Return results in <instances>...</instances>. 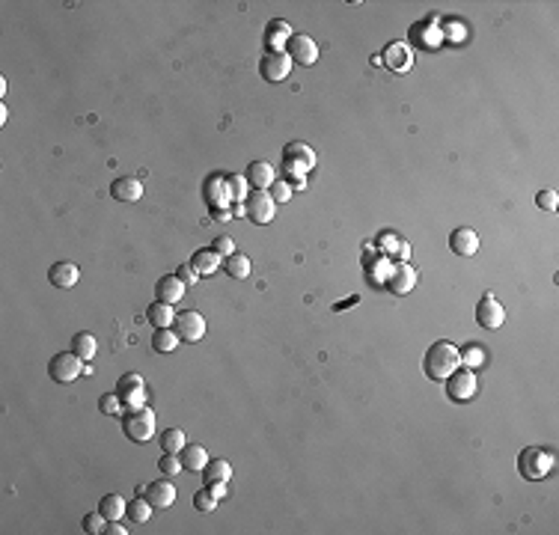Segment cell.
Returning <instances> with one entry per match:
<instances>
[{"mask_svg": "<svg viewBox=\"0 0 559 535\" xmlns=\"http://www.w3.org/2000/svg\"><path fill=\"white\" fill-rule=\"evenodd\" d=\"M455 369H461V351L446 339L432 342L429 351L422 354V372H426V378H432L437 383H444Z\"/></svg>", "mask_w": 559, "mask_h": 535, "instance_id": "cell-1", "label": "cell"}, {"mask_svg": "<svg viewBox=\"0 0 559 535\" xmlns=\"http://www.w3.org/2000/svg\"><path fill=\"white\" fill-rule=\"evenodd\" d=\"M122 434L131 443H146L155 438V413H152L146 405L143 408H131L122 416Z\"/></svg>", "mask_w": 559, "mask_h": 535, "instance_id": "cell-2", "label": "cell"}, {"mask_svg": "<svg viewBox=\"0 0 559 535\" xmlns=\"http://www.w3.org/2000/svg\"><path fill=\"white\" fill-rule=\"evenodd\" d=\"M550 470H553V455L548 452V449H541V446H527L521 452V458H518V473L527 482L545 479Z\"/></svg>", "mask_w": 559, "mask_h": 535, "instance_id": "cell-3", "label": "cell"}, {"mask_svg": "<svg viewBox=\"0 0 559 535\" xmlns=\"http://www.w3.org/2000/svg\"><path fill=\"white\" fill-rule=\"evenodd\" d=\"M83 372H87V366H83V360L75 354V351H60V354H54L48 363V375L54 383H72Z\"/></svg>", "mask_w": 559, "mask_h": 535, "instance_id": "cell-4", "label": "cell"}, {"mask_svg": "<svg viewBox=\"0 0 559 535\" xmlns=\"http://www.w3.org/2000/svg\"><path fill=\"white\" fill-rule=\"evenodd\" d=\"M313 166H315V152H313L307 143H289V146H286V152H283V170L289 173L292 179H301L303 181V176H307Z\"/></svg>", "mask_w": 559, "mask_h": 535, "instance_id": "cell-5", "label": "cell"}, {"mask_svg": "<svg viewBox=\"0 0 559 535\" xmlns=\"http://www.w3.org/2000/svg\"><path fill=\"white\" fill-rule=\"evenodd\" d=\"M274 214H277V199L271 196L268 191H253V194H247V199H244V217H247L250 223L265 226V223L274 221Z\"/></svg>", "mask_w": 559, "mask_h": 535, "instance_id": "cell-6", "label": "cell"}, {"mask_svg": "<svg viewBox=\"0 0 559 535\" xmlns=\"http://www.w3.org/2000/svg\"><path fill=\"white\" fill-rule=\"evenodd\" d=\"M292 57L283 51H265L262 54V60H259V75L268 80V83H283L286 78L292 75Z\"/></svg>", "mask_w": 559, "mask_h": 535, "instance_id": "cell-7", "label": "cell"}, {"mask_svg": "<svg viewBox=\"0 0 559 535\" xmlns=\"http://www.w3.org/2000/svg\"><path fill=\"white\" fill-rule=\"evenodd\" d=\"M116 396H120L122 408L131 410V408H143L146 405V383L137 372H128L116 381Z\"/></svg>", "mask_w": 559, "mask_h": 535, "instance_id": "cell-8", "label": "cell"}, {"mask_svg": "<svg viewBox=\"0 0 559 535\" xmlns=\"http://www.w3.org/2000/svg\"><path fill=\"white\" fill-rule=\"evenodd\" d=\"M173 330L179 333V339L184 342H199L202 337H206V319L197 312V309H184V312H176V322H173Z\"/></svg>", "mask_w": 559, "mask_h": 535, "instance_id": "cell-9", "label": "cell"}, {"mask_svg": "<svg viewBox=\"0 0 559 535\" xmlns=\"http://www.w3.org/2000/svg\"><path fill=\"white\" fill-rule=\"evenodd\" d=\"M444 383H446V396L452 401H470L473 396H476V390H479L476 375H473L470 369H455Z\"/></svg>", "mask_w": 559, "mask_h": 535, "instance_id": "cell-10", "label": "cell"}, {"mask_svg": "<svg viewBox=\"0 0 559 535\" xmlns=\"http://www.w3.org/2000/svg\"><path fill=\"white\" fill-rule=\"evenodd\" d=\"M283 51L292 57V63H301V65H313L318 60V45L307 33H292V39L286 42Z\"/></svg>", "mask_w": 559, "mask_h": 535, "instance_id": "cell-11", "label": "cell"}, {"mask_svg": "<svg viewBox=\"0 0 559 535\" xmlns=\"http://www.w3.org/2000/svg\"><path fill=\"white\" fill-rule=\"evenodd\" d=\"M476 322H479V327H485V330H497V327H503V322H506V309H503V304H500L494 295H482L479 307H476Z\"/></svg>", "mask_w": 559, "mask_h": 535, "instance_id": "cell-12", "label": "cell"}, {"mask_svg": "<svg viewBox=\"0 0 559 535\" xmlns=\"http://www.w3.org/2000/svg\"><path fill=\"white\" fill-rule=\"evenodd\" d=\"M414 286H417V271H414V268L408 262L393 265V271H390V277H387V289L393 295H408Z\"/></svg>", "mask_w": 559, "mask_h": 535, "instance_id": "cell-13", "label": "cell"}, {"mask_svg": "<svg viewBox=\"0 0 559 535\" xmlns=\"http://www.w3.org/2000/svg\"><path fill=\"white\" fill-rule=\"evenodd\" d=\"M244 179H247V185H250L253 191H268V188L277 181V176H274V166H271L268 161H253V164L247 166Z\"/></svg>", "mask_w": 559, "mask_h": 535, "instance_id": "cell-14", "label": "cell"}, {"mask_svg": "<svg viewBox=\"0 0 559 535\" xmlns=\"http://www.w3.org/2000/svg\"><path fill=\"white\" fill-rule=\"evenodd\" d=\"M146 499L152 503V509H170L176 503V484L167 482V479L152 482L146 488Z\"/></svg>", "mask_w": 559, "mask_h": 535, "instance_id": "cell-15", "label": "cell"}, {"mask_svg": "<svg viewBox=\"0 0 559 535\" xmlns=\"http://www.w3.org/2000/svg\"><path fill=\"white\" fill-rule=\"evenodd\" d=\"M48 280H51V286H57V289H72L80 280V268L75 262H57L48 268Z\"/></svg>", "mask_w": 559, "mask_h": 535, "instance_id": "cell-16", "label": "cell"}, {"mask_svg": "<svg viewBox=\"0 0 559 535\" xmlns=\"http://www.w3.org/2000/svg\"><path fill=\"white\" fill-rule=\"evenodd\" d=\"M206 199H209V206L211 208H217V211H224V208H229L232 206V199H229V188H226V176H211L209 181H206Z\"/></svg>", "mask_w": 559, "mask_h": 535, "instance_id": "cell-17", "label": "cell"}, {"mask_svg": "<svg viewBox=\"0 0 559 535\" xmlns=\"http://www.w3.org/2000/svg\"><path fill=\"white\" fill-rule=\"evenodd\" d=\"M449 247H452L455 256H473L479 250V235L470 226H461L449 235Z\"/></svg>", "mask_w": 559, "mask_h": 535, "instance_id": "cell-18", "label": "cell"}, {"mask_svg": "<svg viewBox=\"0 0 559 535\" xmlns=\"http://www.w3.org/2000/svg\"><path fill=\"white\" fill-rule=\"evenodd\" d=\"M110 194H113V199H120V203H137L143 196V181L134 176H122L110 185Z\"/></svg>", "mask_w": 559, "mask_h": 535, "instance_id": "cell-19", "label": "cell"}, {"mask_svg": "<svg viewBox=\"0 0 559 535\" xmlns=\"http://www.w3.org/2000/svg\"><path fill=\"white\" fill-rule=\"evenodd\" d=\"M184 292H188V286H184L176 274L161 277L158 286H155V295H158V300H164V304H176V300L184 297Z\"/></svg>", "mask_w": 559, "mask_h": 535, "instance_id": "cell-20", "label": "cell"}, {"mask_svg": "<svg viewBox=\"0 0 559 535\" xmlns=\"http://www.w3.org/2000/svg\"><path fill=\"white\" fill-rule=\"evenodd\" d=\"M179 458H182V467H184V470H191V473H202V470H206V464H209L206 446H199V443H184V449L179 452Z\"/></svg>", "mask_w": 559, "mask_h": 535, "instance_id": "cell-21", "label": "cell"}, {"mask_svg": "<svg viewBox=\"0 0 559 535\" xmlns=\"http://www.w3.org/2000/svg\"><path fill=\"white\" fill-rule=\"evenodd\" d=\"M289 39H292V24H289V21L274 18V21L268 24V33H265L268 51H280V45H283V42H289Z\"/></svg>", "mask_w": 559, "mask_h": 535, "instance_id": "cell-22", "label": "cell"}, {"mask_svg": "<svg viewBox=\"0 0 559 535\" xmlns=\"http://www.w3.org/2000/svg\"><path fill=\"white\" fill-rule=\"evenodd\" d=\"M146 319L152 327H170L176 322V312H173V304H164V300H155L149 309H146Z\"/></svg>", "mask_w": 559, "mask_h": 535, "instance_id": "cell-23", "label": "cell"}, {"mask_svg": "<svg viewBox=\"0 0 559 535\" xmlns=\"http://www.w3.org/2000/svg\"><path fill=\"white\" fill-rule=\"evenodd\" d=\"M202 476H206V484H214V482L229 484V482H232V464H229L226 458H214V461L206 464Z\"/></svg>", "mask_w": 559, "mask_h": 535, "instance_id": "cell-24", "label": "cell"}, {"mask_svg": "<svg viewBox=\"0 0 559 535\" xmlns=\"http://www.w3.org/2000/svg\"><path fill=\"white\" fill-rule=\"evenodd\" d=\"M220 268H224V271H226L232 280H247V277H250V271H253L250 259H247V256H241V253L226 256L224 262H220Z\"/></svg>", "mask_w": 559, "mask_h": 535, "instance_id": "cell-25", "label": "cell"}, {"mask_svg": "<svg viewBox=\"0 0 559 535\" xmlns=\"http://www.w3.org/2000/svg\"><path fill=\"white\" fill-rule=\"evenodd\" d=\"M72 351H75V354H78L83 363H90V360L95 357V351H98V342H95L93 333L80 330V333H75V339H72Z\"/></svg>", "mask_w": 559, "mask_h": 535, "instance_id": "cell-26", "label": "cell"}, {"mask_svg": "<svg viewBox=\"0 0 559 535\" xmlns=\"http://www.w3.org/2000/svg\"><path fill=\"white\" fill-rule=\"evenodd\" d=\"M125 499L120 497V494H105L101 497V503H98V512L108 517V521H120V517L125 514Z\"/></svg>", "mask_w": 559, "mask_h": 535, "instance_id": "cell-27", "label": "cell"}, {"mask_svg": "<svg viewBox=\"0 0 559 535\" xmlns=\"http://www.w3.org/2000/svg\"><path fill=\"white\" fill-rule=\"evenodd\" d=\"M191 265H194V271L202 277V274H211V271H217L220 268V256L214 253V250H197L194 253V259H191Z\"/></svg>", "mask_w": 559, "mask_h": 535, "instance_id": "cell-28", "label": "cell"}, {"mask_svg": "<svg viewBox=\"0 0 559 535\" xmlns=\"http://www.w3.org/2000/svg\"><path fill=\"white\" fill-rule=\"evenodd\" d=\"M176 345H179V333L173 327H158L155 337H152V348L158 354H170V351H176Z\"/></svg>", "mask_w": 559, "mask_h": 535, "instance_id": "cell-29", "label": "cell"}, {"mask_svg": "<svg viewBox=\"0 0 559 535\" xmlns=\"http://www.w3.org/2000/svg\"><path fill=\"white\" fill-rule=\"evenodd\" d=\"M125 514L131 517L134 524H146L149 517H152V503H149V499H146V494H143V497H140V494L134 497L131 503L125 506Z\"/></svg>", "mask_w": 559, "mask_h": 535, "instance_id": "cell-30", "label": "cell"}, {"mask_svg": "<svg viewBox=\"0 0 559 535\" xmlns=\"http://www.w3.org/2000/svg\"><path fill=\"white\" fill-rule=\"evenodd\" d=\"M184 443H188V434H184L182 428H167V431H161V449L164 452H182L184 449Z\"/></svg>", "mask_w": 559, "mask_h": 535, "instance_id": "cell-31", "label": "cell"}, {"mask_svg": "<svg viewBox=\"0 0 559 535\" xmlns=\"http://www.w3.org/2000/svg\"><path fill=\"white\" fill-rule=\"evenodd\" d=\"M226 188H229V199H232V203H244L250 185H247L244 176H226Z\"/></svg>", "mask_w": 559, "mask_h": 535, "instance_id": "cell-32", "label": "cell"}, {"mask_svg": "<svg viewBox=\"0 0 559 535\" xmlns=\"http://www.w3.org/2000/svg\"><path fill=\"white\" fill-rule=\"evenodd\" d=\"M158 470H161V476L173 479V476H179L184 470V467H182V458L176 452H164V458L158 461Z\"/></svg>", "mask_w": 559, "mask_h": 535, "instance_id": "cell-33", "label": "cell"}, {"mask_svg": "<svg viewBox=\"0 0 559 535\" xmlns=\"http://www.w3.org/2000/svg\"><path fill=\"white\" fill-rule=\"evenodd\" d=\"M98 410L108 413V416L122 413V401H120V396H116V393H105V396L98 398Z\"/></svg>", "mask_w": 559, "mask_h": 535, "instance_id": "cell-34", "label": "cell"}, {"mask_svg": "<svg viewBox=\"0 0 559 535\" xmlns=\"http://www.w3.org/2000/svg\"><path fill=\"white\" fill-rule=\"evenodd\" d=\"M461 366H467V369H479V366H485V351L479 345H470L461 354Z\"/></svg>", "mask_w": 559, "mask_h": 535, "instance_id": "cell-35", "label": "cell"}, {"mask_svg": "<svg viewBox=\"0 0 559 535\" xmlns=\"http://www.w3.org/2000/svg\"><path fill=\"white\" fill-rule=\"evenodd\" d=\"M194 506H197V512H214L217 509V497L209 488H202V491L194 494Z\"/></svg>", "mask_w": 559, "mask_h": 535, "instance_id": "cell-36", "label": "cell"}, {"mask_svg": "<svg viewBox=\"0 0 559 535\" xmlns=\"http://www.w3.org/2000/svg\"><path fill=\"white\" fill-rule=\"evenodd\" d=\"M105 526H108V517L101 512H90L83 517V532H105Z\"/></svg>", "mask_w": 559, "mask_h": 535, "instance_id": "cell-37", "label": "cell"}, {"mask_svg": "<svg viewBox=\"0 0 559 535\" xmlns=\"http://www.w3.org/2000/svg\"><path fill=\"white\" fill-rule=\"evenodd\" d=\"M536 206L538 208H548V211H556V206H559L556 191H538L536 194Z\"/></svg>", "mask_w": 559, "mask_h": 535, "instance_id": "cell-38", "label": "cell"}, {"mask_svg": "<svg viewBox=\"0 0 559 535\" xmlns=\"http://www.w3.org/2000/svg\"><path fill=\"white\" fill-rule=\"evenodd\" d=\"M211 250H214L217 256H232V253H235V241H232L229 235H217Z\"/></svg>", "mask_w": 559, "mask_h": 535, "instance_id": "cell-39", "label": "cell"}, {"mask_svg": "<svg viewBox=\"0 0 559 535\" xmlns=\"http://www.w3.org/2000/svg\"><path fill=\"white\" fill-rule=\"evenodd\" d=\"M176 277L184 282V286H194V282L199 280V274L194 271V265L188 262V265H179V271H176Z\"/></svg>", "mask_w": 559, "mask_h": 535, "instance_id": "cell-40", "label": "cell"}, {"mask_svg": "<svg viewBox=\"0 0 559 535\" xmlns=\"http://www.w3.org/2000/svg\"><path fill=\"white\" fill-rule=\"evenodd\" d=\"M271 188H274V194H271V196H274L277 203H289V199H292V188L286 185V181H274Z\"/></svg>", "mask_w": 559, "mask_h": 535, "instance_id": "cell-41", "label": "cell"}, {"mask_svg": "<svg viewBox=\"0 0 559 535\" xmlns=\"http://www.w3.org/2000/svg\"><path fill=\"white\" fill-rule=\"evenodd\" d=\"M105 535H128V529H125L120 521H108V526H105Z\"/></svg>", "mask_w": 559, "mask_h": 535, "instance_id": "cell-42", "label": "cell"}, {"mask_svg": "<svg viewBox=\"0 0 559 535\" xmlns=\"http://www.w3.org/2000/svg\"><path fill=\"white\" fill-rule=\"evenodd\" d=\"M206 488L220 499V497H226V488H229V484H224V482H214V484H206Z\"/></svg>", "mask_w": 559, "mask_h": 535, "instance_id": "cell-43", "label": "cell"}]
</instances>
